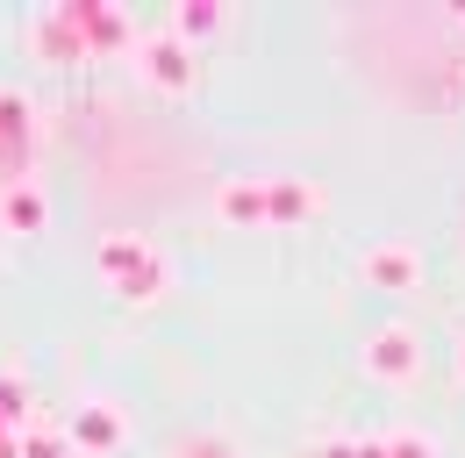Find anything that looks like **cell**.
Instances as JSON below:
<instances>
[{"mask_svg":"<svg viewBox=\"0 0 465 458\" xmlns=\"http://www.w3.org/2000/svg\"><path fill=\"white\" fill-rule=\"evenodd\" d=\"M22 408H29V387L22 380H0V423H22Z\"/></svg>","mask_w":465,"mask_h":458,"instance_id":"cell-4","label":"cell"},{"mask_svg":"<svg viewBox=\"0 0 465 458\" xmlns=\"http://www.w3.org/2000/svg\"><path fill=\"white\" fill-rule=\"evenodd\" d=\"M0 223L15 229V236H36V229H44V194H36V186H22V179H15V186H7V194H0Z\"/></svg>","mask_w":465,"mask_h":458,"instance_id":"cell-2","label":"cell"},{"mask_svg":"<svg viewBox=\"0 0 465 458\" xmlns=\"http://www.w3.org/2000/svg\"><path fill=\"white\" fill-rule=\"evenodd\" d=\"M380 365H387V373H401V365H408V344L387 337V344H380Z\"/></svg>","mask_w":465,"mask_h":458,"instance_id":"cell-7","label":"cell"},{"mask_svg":"<svg viewBox=\"0 0 465 458\" xmlns=\"http://www.w3.org/2000/svg\"><path fill=\"white\" fill-rule=\"evenodd\" d=\"M72 437H79L86 452H108V444H115V415H108V408H79V423H72Z\"/></svg>","mask_w":465,"mask_h":458,"instance_id":"cell-3","label":"cell"},{"mask_svg":"<svg viewBox=\"0 0 465 458\" xmlns=\"http://www.w3.org/2000/svg\"><path fill=\"white\" fill-rule=\"evenodd\" d=\"M372 273H380V280H408V258H401V251H387V258H372Z\"/></svg>","mask_w":465,"mask_h":458,"instance_id":"cell-6","label":"cell"},{"mask_svg":"<svg viewBox=\"0 0 465 458\" xmlns=\"http://www.w3.org/2000/svg\"><path fill=\"white\" fill-rule=\"evenodd\" d=\"M22 458H64V444L44 437V430H29V437H22Z\"/></svg>","mask_w":465,"mask_h":458,"instance_id":"cell-5","label":"cell"},{"mask_svg":"<svg viewBox=\"0 0 465 458\" xmlns=\"http://www.w3.org/2000/svg\"><path fill=\"white\" fill-rule=\"evenodd\" d=\"M0 458H22V437H7V423H0Z\"/></svg>","mask_w":465,"mask_h":458,"instance_id":"cell-8","label":"cell"},{"mask_svg":"<svg viewBox=\"0 0 465 458\" xmlns=\"http://www.w3.org/2000/svg\"><path fill=\"white\" fill-rule=\"evenodd\" d=\"M22 151H29V101L22 94H0V172L22 165Z\"/></svg>","mask_w":465,"mask_h":458,"instance_id":"cell-1","label":"cell"}]
</instances>
